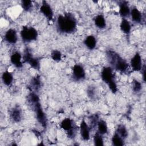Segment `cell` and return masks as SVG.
<instances>
[{"instance_id": "cell-1", "label": "cell", "mask_w": 146, "mask_h": 146, "mask_svg": "<svg viewBox=\"0 0 146 146\" xmlns=\"http://www.w3.org/2000/svg\"><path fill=\"white\" fill-rule=\"evenodd\" d=\"M56 27L60 33L73 34L77 29V20L74 15L71 13L59 14L56 18Z\"/></svg>"}, {"instance_id": "cell-2", "label": "cell", "mask_w": 146, "mask_h": 146, "mask_svg": "<svg viewBox=\"0 0 146 146\" xmlns=\"http://www.w3.org/2000/svg\"><path fill=\"white\" fill-rule=\"evenodd\" d=\"M28 101L33 108L38 123L43 128H46L47 125V119L42 108L39 96L35 92L30 91L28 95Z\"/></svg>"}, {"instance_id": "cell-3", "label": "cell", "mask_w": 146, "mask_h": 146, "mask_svg": "<svg viewBox=\"0 0 146 146\" xmlns=\"http://www.w3.org/2000/svg\"><path fill=\"white\" fill-rule=\"evenodd\" d=\"M106 56L111 67L121 73H126L129 70L128 62L115 51L108 49L106 51Z\"/></svg>"}, {"instance_id": "cell-4", "label": "cell", "mask_w": 146, "mask_h": 146, "mask_svg": "<svg viewBox=\"0 0 146 146\" xmlns=\"http://www.w3.org/2000/svg\"><path fill=\"white\" fill-rule=\"evenodd\" d=\"M100 77L102 81L105 83L113 94H116L118 90L117 86L115 79L113 69L110 66L103 67L100 72Z\"/></svg>"}, {"instance_id": "cell-5", "label": "cell", "mask_w": 146, "mask_h": 146, "mask_svg": "<svg viewBox=\"0 0 146 146\" xmlns=\"http://www.w3.org/2000/svg\"><path fill=\"white\" fill-rule=\"evenodd\" d=\"M20 36L23 42L30 43L37 39L38 32L33 27L23 26L20 31Z\"/></svg>"}, {"instance_id": "cell-6", "label": "cell", "mask_w": 146, "mask_h": 146, "mask_svg": "<svg viewBox=\"0 0 146 146\" xmlns=\"http://www.w3.org/2000/svg\"><path fill=\"white\" fill-rule=\"evenodd\" d=\"M60 127L66 132L68 138L72 139L76 136L78 127L72 119L69 117L63 119L60 123Z\"/></svg>"}, {"instance_id": "cell-7", "label": "cell", "mask_w": 146, "mask_h": 146, "mask_svg": "<svg viewBox=\"0 0 146 146\" xmlns=\"http://www.w3.org/2000/svg\"><path fill=\"white\" fill-rule=\"evenodd\" d=\"M22 59L23 62L28 63L31 68L36 70H39L40 67L39 59L34 56L28 48H26L22 56Z\"/></svg>"}, {"instance_id": "cell-8", "label": "cell", "mask_w": 146, "mask_h": 146, "mask_svg": "<svg viewBox=\"0 0 146 146\" xmlns=\"http://www.w3.org/2000/svg\"><path fill=\"white\" fill-rule=\"evenodd\" d=\"M71 78L75 82H81L86 79V71L82 65L75 64L73 66Z\"/></svg>"}, {"instance_id": "cell-9", "label": "cell", "mask_w": 146, "mask_h": 146, "mask_svg": "<svg viewBox=\"0 0 146 146\" xmlns=\"http://www.w3.org/2000/svg\"><path fill=\"white\" fill-rule=\"evenodd\" d=\"M130 66L133 71H140L143 68V64L141 55L138 52H136L132 57L130 60Z\"/></svg>"}, {"instance_id": "cell-10", "label": "cell", "mask_w": 146, "mask_h": 146, "mask_svg": "<svg viewBox=\"0 0 146 146\" xmlns=\"http://www.w3.org/2000/svg\"><path fill=\"white\" fill-rule=\"evenodd\" d=\"M40 12L43 15V16L49 21L53 19L54 12L50 5L46 1L42 2V5L39 8Z\"/></svg>"}, {"instance_id": "cell-11", "label": "cell", "mask_w": 146, "mask_h": 146, "mask_svg": "<svg viewBox=\"0 0 146 146\" xmlns=\"http://www.w3.org/2000/svg\"><path fill=\"white\" fill-rule=\"evenodd\" d=\"M9 117L14 123H19L23 119V113L22 109L19 106H15L10 111Z\"/></svg>"}, {"instance_id": "cell-12", "label": "cell", "mask_w": 146, "mask_h": 146, "mask_svg": "<svg viewBox=\"0 0 146 146\" xmlns=\"http://www.w3.org/2000/svg\"><path fill=\"white\" fill-rule=\"evenodd\" d=\"M79 131L81 137L84 141H88L90 139L91 129L84 119H83L79 125Z\"/></svg>"}, {"instance_id": "cell-13", "label": "cell", "mask_w": 146, "mask_h": 146, "mask_svg": "<svg viewBox=\"0 0 146 146\" xmlns=\"http://www.w3.org/2000/svg\"><path fill=\"white\" fill-rule=\"evenodd\" d=\"M18 34L14 29H8L5 33L4 40L9 44H15L18 41Z\"/></svg>"}, {"instance_id": "cell-14", "label": "cell", "mask_w": 146, "mask_h": 146, "mask_svg": "<svg viewBox=\"0 0 146 146\" xmlns=\"http://www.w3.org/2000/svg\"><path fill=\"white\" fill-rule=\"evenodd\" d=\"M22 59V54L19 51H16L11 54L10 56V62L16 68H21L23 66Z\"/></svg>"}, {"instance_id": "cell-15", "label": "cell", "mask_w": 146, "mask_h": 146, "mask_svg": "<svg viewBox=\"0 0 146 146\" xmlns=\"http://www.w3.org/2000/svg\"><path fill=\"white\" fill-rule=\"evenodd\" d=\"M119 13L122 18H126L130 15L131 9L128 2L125 1H120L119 3Z\"/></svg>"}, {"instance_id": "cell-16", "label": "cell", "mask_w": 146, "mask_h": 146, "mask_svg": "<svg viewBox=\"0 0 146 146\" xmlns=\"http://www.w3.org/2000/svg\"><path fill=\"white\" fill-rule=\"evenodd\" d=\"M129 15H131L132 21L136 23H141L143 22V14L136 6L131 9Z\"/></svg>"}, {"instance_id": "cell-17", "label": "cell", "mask_w": 146, "mask_h": 146, "mask_svg": "<svg viewBox=\"0 0 146 146\" xmlns=\"http://www.w3.org/2000/svg\"><path fill=\"white\" fill-rule=\"evenodd\" d=\"M30 86L31 88V91L34 90V92H36L39 91L42 86V82L40 79V76L36 75L33 77L30 81Z\"/></svg>"}, {"instance_id": "cell-18", "label": "cell", "mask_w": 146, "mask_h": 146, "mask_svg": "<svg viewBox=\"0 0 146 146\" xmlns=\"http://www.w3.org/2000/svg\"><path fill=\"white\" fill-rule=\"evenodd\" d=\"M85 46L90 50H94L97 44V40L95 36L92 35H89L87 36L83 41Z\"/></svg>"}, {"instance_id": "cell-19", "label": "cell", "mask_w": 146, "mask_h": 146, "mask_svg": "<svg viewBox=\"0 0 146 146\" xmlns=\"http://www.w3.org/2000/svg\"><path fill=\"white\" fill-rule=\"evenodd\" d=\"M1 79L2 83L6 86H10L13 82L14 77L11 72L9 71H5L2 74Z\"/></svg>"}, {"instance_id": "cell-20", "label": "cell", "mask_w": 146, "mask_h": 146, "mask_svg": "<svg viewBox=\"0 0 146 146\" xmlns=\"http://www.w3.org/2000/svg\"><path fill=\"white\" fill-rule=\"evenodd\" d=\"M94 22L96 27L99 29H103L106 27V21L103 15L98 14L94 18Z\"/></svg>"}, {"instance_id": "cell-21", "label": "cell", "mask_w": 146, "mask_h": 146, "mask_svg": "<svg viewBox=\"0 0 146 146\" xmlns=\"http://www.w3.org/2000/svg\"><path fill=\"white\" fill-rule=\"evenodd\" d=\"M120 30L125 34L128 35L131 31V25L129 21L126 18H122L120 24Z\"/></svg>"}, {"instance_id": "cell-22", "label": "cell", "mask_w": 146, "mask_h": 146, "mask_svg": "<svg viewBox=\"0 0 146 146\" xmlns=\"http://www.w3.org/2000/svg\"><path fill=\"white\" fill-rule=\"evenodd\" d=\"M97 129L98 132L100 134L103 135L104 134H107L108 131L107 124L106 121L102 119H99L97 124Z\"/></svg>"}, {"instance_id": "cell-23", "label": "cell", "mask_w": 146, "mask_h": 146, "mask_svg": "<svg viewBox=\"0 0 146 146\" xmlns=\"http://www.w3.org/2000/svg\"><path fill=\"white\" fill-rule=\"evenodd\" d=\"M124 139L119 136L116 132L113 133L111 138V143L112 145L115 146H122L125 144Z\"/></svg>"}, {"instance_id": "cell-24", "label": "cell", "mask_w": 146, "mask_h": 146, "mask_svg": "<svg viewBox=\"0 0 146 146\" xmlns=\"http://www.w3.org/2000/svg\"><path fill=\"white\" fill-rule=\"evenodd\" d=\"M115 132L124 140L127 139L128 136V132L126 127L122 124H119L117 125Z\"/></svg>"}, {"instance_id": "cell-25", "label": "cell", "mask_w": 146, "mask_h": 146, "mask_svg": "<svg viewBox=\"0 0 146 146\" xmlns=\"http://www.w3.org/2000/svg\"><path fill=\"white\" fill-rule=\"evenodd\" d=\"M142 84L138 80L133 79L132 81V90L135 93H139L142 90Z\"/></svg>"}, {"instance_id": "cell-26", "label": "cell", "mask_w": 146, "mask_h": 146, "mask_svg": "<svg viewBox=\"0 0 146 146\" xmlns=\"http://www.w3.org/2000/svg\"><path fill=\"white\" fill-rule=\"evenodd\" d=\"M93 142L95 145H97V146L104 145V140L102 137V135L100 134L97 132L94 136Z\"/></svg>"}, {"instance_id": "cell-27", "label": "cell", "mask_w": 146, "mask_h": 146, "mask_svg": "<svg viewBox=\"0 0 146 146\" xmlns=\"http://www.w3.org/2000/svg\"><path fill=\"white\" fill-rule=\"evenodd\" d=\"M21 5L24 11L28 12L33 8V2L30 0H22Z\"/></svg>"}, {"instance_id": "cell-28", "label": "cell", "mask_w": 146, "mask_h": 146, "mask_svg": "<svg viewBox=\"0 0 146 146\" xmlns=\"http://www.w3.org/2000/svg\"><path fill=\"white\" fill-rule=\"evenodd\" d=\"M89 119L90 120V125H89V127L91 130L95 127H96L98 122L99 120V117L97 113H95L92 115H91Z\"/></svg>"}, {"instance_id": "cell-29", "label": "cell", "mask_w": 146, "mask_h": 146, "mask_svg": "<svg viewBox=\"0 0 146 146\" xmlns=\"http://www.w3.org/2000/svg\"><path fill=\"white\" fill-rule=\"evenodd\" d=\"M51 59L56 62H59L62 60V53L58 50H54L51 52Z\"/></svg>"}, {"instance_id": "cell-30", "label": "cell", "mask_w": 146, "mask_h": 146, "mask_svg": "<svg viewBox=\"0 0 146 146\" xmlns=\"http://www.w3.org/2000/svg\"><path fill=\"white\" fill-rule=\"evenodd\" d=\"M86 92H87V95L90 99H95L97 93H96V89L94 86H89Z\"/></svg>"}, {"instance_id": "cell-31", "label": "cell", "mask_w": 146, "mask_h": 146, "mask_svg": "<svg viewBox=\"0 0 146 146\" xmlns=\"http://www.w3.org/2000/svg\"><path fill=\"white\" fill-rule=\"evenodd\" d=\"M140 71H141L143 80L144 82H145V64L143 65V68H142V69Z\"/></svg>"}]
</instances>
